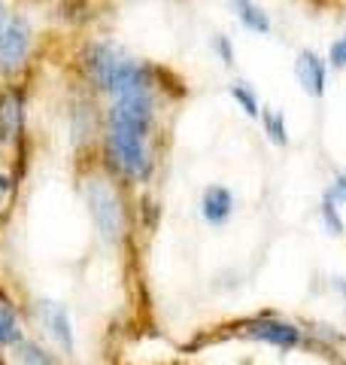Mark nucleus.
<instances>
[{"label": "nucleus", "mask_w": 346, "mask_h": 365, "mask_svg": "<svg viewBox=\"0 0 346 365\" xmlns=\"http://www.w3.org/2000/svg\"><path fill=\"white\" fill-rule=\"evenodd\" d=\"M21 128H25V104H21L19 88H4L0 91V143L13 146Z\"/></svg>", "instance_id": "obj_10"}, {"label": "nucleus", "mask_w": 346, "mask_h": 365, "mask_svg": "<svg viewBox=\"0 0 346 365\" xmlns=\"http://www.w3.org/2000/svg\"><path fill=\"white\" fill-rule=\"evenodd\" d=\"M155 91H131V95L112 98L107 110V128L128 131L149 140L155 131Z\"/></svg>", "instance_id": "obj_5"}, {"label": "nucleus", "mask_w": 346, "mask_h": 365, "mask_svg": "<svg viewBox=\"0 0 346 365\" xmlns=\"http://www.w3.org/2000/svg\"><path fill=\"white\" fill-rule=\"evenodd\" d=\"M258 125H261V134L268 137V143H273L276 150H285V146L292 143V131H288V119L283 110L264 107L258 116Z\"/></svg>", "instance_id": "obj_12"}, {"label": "nucleus", "mask_w": 346, "mask_h": 365, "mask_svg": "<svg viewBox=\"0 0 346 365\" xmlns=\"http://www.w3.org/2000/svg\"><path fill=\"white\" fill-rule=\"evenodd\" d=\"M228 95L231 101L237 104V110H243L249 119H258L261 116V95H258V88L249 83V79H234V83L228 86Z\"/></svg>", "instance_id": "obj_13"}, {"label": "nucleus", "mask_w": 346, "mask_h": 365, "mask_svg": "<svg viewBox=\"0 0 346 365\" xmlns=\"http://www.w3.org/2000/svg\"><path fill=\"white\" fill-rule=\"evenodd\" d=\"M19 341H21V329L16 319V307L0 299V347L19 344Z\"/></svg>", "instance_id": "obj_15"}, {"label": "nucleus", "mask_w": 346, "mask_h": 365, "mask_svg": "<svg viewBox=\"0 0 346 365\" xmlns=\"http://www.w3.org/2000/svg\"><path fill=\"white\" fill-rule=\"evenodd\" d=\"M234 329L240 338H249V341H256V344H268L280 353H292V350L307 347L304 323H298L292 317H283V314L264 311V314L243 319V323H237Z\"/></svg>", "instance_id": "obj_3"}, {"label": "nucleus", "mask_w": 346, "mask_h": 365, "mask_svg": "<svg viewBox=\"0 0 346 365\" xmlns=\"http://www.w3.org/2000/svg\"><path fill=\"white\" fill-rule=\"evenodd\" d=\"M6 21H9V9H6V4L0 0V31L6 28Z\"/></svg>", "instance_id": "obj_22"}, {"label": "nucleus", "mask_w": 346, "mask_h": 365, "mask_svg": "<svg viewBox=\"0 0 346 365\" xmlns=\"http://www.w3.org/2000/svg\"><path fill=\"white\" fill-rule=\"evenodd\" d=\"M210 49L219 61H222L225 67H234L237 61V49H234V40L228 37V34H213L210 37Z\"/></svg>", "instance_id": "obj_17"}, {"label": "nucleus", "mask_w": 346, "mask_h": 365, "mask_svg": "<svg viewBox=\"0 0 346 365\" xmlns=\"http://www.w3.org/2000/svg\"><path fill=\"white\" fill-rule=\"evenodd\" d=\"M234 207H237L234 192H231L228 186H222V182H213V186L204 189V195H201V220L206 225H213V228L228 225L231 216H234Z\"/></svg>", "instance_id": "obj_9"}, {"label": "nucleus", "mask_w": 346, "mask_h": 365, "mask_svg": "<svg viewBox=\"0 0 346 365\" xmlns=\"http://www.w3.org/2000/svg\"><path fill=\"white\" fill-rule=\"evenodd\" d=\"M31 25L25 16H9L6 28L0 31V71L4 73H16L21 64L28 61L31 52Z\"/></svg>", "instance_id": "obj_6"}, {"label": "nucleus", "mask_w": 346, "mask_h": 365, "mask_svg": "<svg viewBox=\"0 0 346 365\" xmlns=\"http://www.w3.org/2000/svg\"><path fill=\"white\" fill-rule=\"evenodd\" d=\"M33 307H37V319L46 326L49 338H52L64 353H73L76 338H73V326H70V317H67L64 307L58 304V302H49V299H40Z\"/></svg>", "instance_id": "obj_8"}, {"label": "nucleus", "mask_w": 346, "mask_h": 365, "mask_svg": "<svg viewBox=\"0 0 346 365\" xmlns=\"http://www.w3.org/2000/svg\"><path fill=\"white\" fill-rule=\"evenodd\" d=\"M292 73H295V83L301 86V91L307 98H325L328 91V58L325 55H319L316 49H301L295 55V64H292Z\"/></svg>", "instance_id": "obj_7"}, {"label": "nucleus", "mask_w": 346, "mask_h": 365, "mask_svg": "<svg viewBox=\"0 0 346 365\" xmlns=\"http://www.w3.org/2000/svg\"><path fill=\"white\" fill-rule=\"evenodd\" d=\"M16 356L21 365H55V356L49 350H43L33 341H19L16 344Z\"/></svg>", "instance_id": "obj_16"}, {"label": "nucleus", "mask_w": 346, "mask_h": 365, "mask_svg": "<svg viewBox=\"0 0 346 365\" xmlns=\"http://www.w3.org/2000/svg\"><path fill=\"white\" fill-rule=\"evenodd\" d=\"M85 71L91 83L110 98H122V95H131V91H158L155 67L131 58L122 46H115L110 40L88 46Z\"/></svg>", "instance_id": "obj_1"}, {"label": "nucleus", "mask_w": 346, "mask_h": 365, "mask_svg": "<svg viewBox=\"0 0 346 365\" xmlns=\"http://www.w3.org/2000/svg\"><path fill=\"white\" fill-rule=\"evenodd\" d=\"M103 153H107L110 168L125 180L146 182L152 177L155 158H152V146H149L146 137L107 128V134H103Z\"/></svg>", "instance_id": "obj_2"}, {"label": "nucleus", "mask_w": 346, "mask_h": 365, "mask_svg": "<svg viewBox=\"0 0 346 365\" xmlns=\"http://www.w3.org/2000/svg\"><path fill=\"white\" fill-rule=\"evenodd\" d=\"M228 6H231V13H234V19H237L249 34L268 37V34L273 31L271 13H268V9H264L261 4H256V0H228Z\"/></svg>", "instance_id": "obj_11"}, {"label": "nucleus", "mask_w": 346, "mask_h": 365, "mask_svg": "<svg viewBox=\"0 0 346 365\" xmlns=\"http://www.w3.org/2000/svg\"><path fill=\"white\" fill-rule=\"evenodd\" d=\"M328 192H331V198H334V201H337L340 207H343V204H346V168H343V170H337V174L331 177V182H328Z\"/></svg>", "instance_id": "obj_19"}, {"label": "nucleus", "mask_w": 346, "mask_h": 365, "mask_svg": "<svg viewBox=\"0 0 346 365\" xmlns=\"http://www.w3.org/2000/svg\"><path fill=\"white\" fill-rule=\"evenodd\" d=\"M9 192H13V177L0 174V207H4V201L9 198Z\"/></svg>", "instance_id": "obj_21"}, {"label": "nucleus", "mask_w": 346, "mask_h": 365, "mask_svg": "<svg viewBox=\"0 0 346 365\" xmlns=\"http://www.w3.org/2000/svg\"><path fill=\"white\" fill-rule=\"evenodd\" d=\"M328 289L346 304V277H343V274H331V277H328Z\"/></svg>", "instance_id": "obj_20"}, {"label": "nucleus", "mask_w": 346, "mask_h": 365, "mask_svg": "<svg viewBox=\"0 0 346 365\" xmlns=\"http://www.w3.org/2000/svg\"><path fill=\"white\" fill-rule=\"evenodd\" d=\"M83 195H85L91 222H95L98 235L107 244H119L122 235H125V210H122V201L115 195V189L107 180L91 177V180H85Z\"/></svg>", "instance_id": "obj_4"}, {"label": "nucleus", "mask_w": 346, "mask_h": 365, "mask_svg": "<svg viewBox=\"0 0 346 365\" xmlns=\"http://www.w3.org/2000/svg\"><path fill=\"white\" fill-rule=\"evenodd\" d=\"M316 213H319V222H322V228H325V235H331V237H343V235H346L343 207H340V204L331 198V192H328V189L322 192Z\"/></svg>", "instance_id": "obj_14"}, {"label": "nucleus", "mask_w": 346, "mask_h": 365, "mask_svg": "<svg viewBox=\"0 0 346 365\" xmlns=\"http://www.w3.org/2000/svg\"><path fill=\"white\" fill-rule=\"evenodd\" d=\"M325 58H328V67H334V71H346V31L331 40Z\"/></svg>", "instance_id": "obj_18"}]
</instances>
